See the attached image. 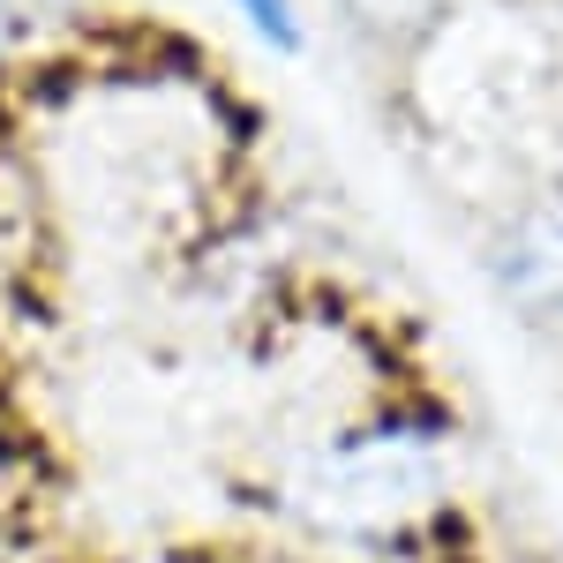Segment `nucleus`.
<instances>
[{
	"instance_id": "nucleus-5",
	"label": "nucleus",
	"mask_w": 563,
	"mask_h": 563,
	"mask_svg": "<svg viewBox=\"0 0 563 563\" xmlns=\"http://www.w3.org/2000/svg\"><path fill=\"white\" fill-rule=\"evenodd\" d=\"M0 8H8L38 45H53V53L113 31V15H121V0H0Z\"/></svg>"
},
{
	"instance_id": "nucleus-3",
	"label": "nucleus",
	"mask_w": 563,
	"mask_h": 563,
	"mask_svg": "<svg viewBox=\"0 0 563 563\" xmlns=\"http://www.w3.org/2000/svg\"><path fill=\"white\" fill-rule=\"evenodd\" d=\"M406 68L413 106L435 135L466 151H511L556 90V45L533 23H496V8L481 0H451L406 45Z\"/></svg>"
},
{
	"instance_id": "nucleus-6",
	"label": "nucleus",
	"mask_w": 563,
	"mask_h": 563,
	"mask_svg": "<svg viewBox=\"0 0 563 563\" xmlns=\"http://www.w3.org/2000/svg\"><path fill=\"white\" fill-rule=\"evenodd\" d=\"M31 474H38L31 466V429H23V406H15V390L0 376V541L31 504Z\"/></svg>"
},
{
	"instance_id": "nucleus-7",
	"label": "nucleus",
	"mask_w": 563,
	"mask_h": 563,
	"mask_svg": "<svg viewBox=\"0 0 563 563\" xmlns=\"http://www.w3.org/2000/svg\"><path fill=\"white\" fill-rule=\"evenodd\" d=\"M225 15H233L271 60H301L308 53V0H225Z\"/></svg>"
},
{
	"instance_id": "nucleus-4",
	"label": "nucleus",
	"mask_w": 563,
	"mask_h": 563,
	"mask_svg": "<svg viewBox=\"0 0 563 563\" xmlns=\"http://www.w3.org/2000/svg\"><path fill=\"white\" fill-rule=\"evenodd\" d=\"M481 278L504 316L563 339V166H533L481 218Z\"/></svg>"
},
{
	"instance_id": "nucleus-2",
	"label": "nucleus",
	"mask_w": 563,
	"mask_h": 563,
	"mask_svg": "<svg viewBox=\"0 0 563 563\" xmlns=\"http://www.w3.org/2000/svg\"><path fill=\"white\" fill-rule=\"evenodd\" d=\"M466 421L421 384H398L339 421L286 429L263 459V511L294 541L353 563L421 556L459 519Z\"/></svg>"
},
{
	"instance_id": "nucleus-8",
	"label": "nucleus",
	"mask_w": 563,
	"mask_h": 563,
	"mask_svg": "<svg viewBox=\"0 0 563 563\" xmlns=\"http://www.w3.org/2000/svg\"><path fill=\"white\" fill-rule=\"evenodd\" d=\"M45 53H53V45H38L23 23H15V15H8V8H0V121L15 113V98H23V84L38 76Z\"/></svg>"
},
{
	"instance_id": "nucleus-1",
	"label": "nucleus",
	"mask_w": 563,
	"mask_h": 563,
	"mask_svg": "<svg viewBox=\"0 0 563 563\" xmlns=\"http://www.w3.org/2000/svg\"><path fill=\"white\" fill-rule=\"evenodd\" d=\"M0 135L45 225H98L143 256L180 263L249 211V106L166 31H98L45 53Z\"/></svg>"
},
{
	"instance_id": "nucleus-9",
	"label": "nucleus",
	"mask_w": 563,
	"mask_h": 563,
	"mask_svg": "<svg viewBox=\"0 0 563 563\" xmlns=\"http://www.w3.org/2000/svg\"><path fill=\"white\" fill-rule=\"evenodd\" d=\"M8 563H15V556H8ZM45 563H53V556H45Z\"/></svg>"
}]
</instances>
